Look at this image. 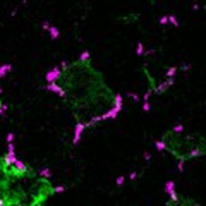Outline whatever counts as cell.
Wrapping results in <instances>:
<instances>
[{
	"instance_id": "obj_15",
	"label": "cell",
	"mask_w": 206,
	"mask_h": 206,
	"mask_svg": "<svg viewBox=\"0 0 206 206\" xmlns=\"http://www.w3.org/2000/svg\"><path fill=\"white\" fill-rule=\"evenodd\" d=\"M125 180H127L125 175H119L117 179H115V186H117V187H122V186L125 184Z\"/></svg>"
},
{
	"instance_id": "obj_12",
	"label": "cell",
	"mask_w": 206,
	"mask_h": 206,
	"mask_svg": "<svg viewBox=\"0 0 206 206\" xmlns=\"http://www.w3.org/2000/svg\"><path fill=\"white\" fill-rule=\"evenodd\" d=\"M167 24L173 26V28H180L179 19H177V16H173V14H167Z\"/></svg>"
},
{
	"instance_id": "obj_21",
	"label": "cell",
	"mask_w": 206,
	"mask_h": 206,
	"mask_svg": "<svg viewBox=\"0 0 206 206\" xmlns=\"http://www.w3.org/2000/svg\"><path fill=\"white\" fill-rule=\"evenodd\" d=\"M139 17V14H129V16H125V17H122V19H127L125 22H132V19H137Z\"/></svg>"
},
{
	"instance_id": "obj_2",
	"label": "cell",
	"mask_w": 206,
	"mask_h": 206,
	"mask_svg": "<svg viewBox=\"0 0 206 206\" xmlns=\"http://www.w3.org/2000/svg\"><path fill=\"white\" fill-rule=\"evenodd\" d=\"M84 132H86V125L83 122H76V125H74V136H72V146H77V144L81 143Z\"/></svg>"
},
{
	"instance_id": "obj_3",
	"label": "cell",
	"mask_w": 206,
	"mask_h": 206,
	"mask_svg": "<svg viewBox=\"0 0 206 206\" xmlns=\"http://www.w3.org/2000/svg\"><path fill=\"white\" fill-rule=\"evenodd\" d=\"M165 192H167V196L170 198L168 203H177V201L180 199L179 194H177L175 182H173V180H167V182H165Z\"/></svg>"
},
{
	"instance_id": "obj_28",
	"label": "cell",
	"mask_w": 206,
	"mask_h": 206,
	"mask_svg": "<svg viewBox=\"0 0 206 206\" xmlns=\"http://www.w3.org/2000/svg\"><path fill=\"white\" fill-rule=\"evenodd\" d=\"M2 93H4V89H2V86H0V95H2Z\"/></svg>"
},
{
	"instance_id": "obj_26",
	"label": "cell",
	"mask_w": 206,
	"mask_h": 206,
	"mask_svg": "<svg viewBox=\"0 0 206 206\" xmlns=\"http://www.w3.org/2000/svg\"><path fill=\"white\" fill-rule=\"evenodd\" d=\"M144 160H146V162H150V160H151V154L148 153V151H144Z\"/></svg>"
},
{
	"instance_id": "obj_16",
	"label": "cell",
	"mask_w": 206,
	"mask_h": 206,
	"mask_svg": "<svg viewBox=\"0 0 206 206\" xmlns=\"http://www.w3.org/2000/svg\"><path fill=\"white\" fill-rule=\"evenodd\" d=\"M67 191V186H53V194H62Z\"/></svg>"
},
{
	"instance_id": "obj_25",
	"label": "cell",
	"mask_w": 206,
	"mask_h": 206,
	"mask_svg": "<svg viewBox=\"0 0 206 206\" xmlns=\"http://www.w3.org/2000/svg\"><path fill=\"white\" fill-rule=\"evenodd\" d=\"M158 24H160V26H167V16H162V17H158Z\"/></svg>"
},
{
	"instance_id": "obj_13",
	"label": "cell",
	"mask_w": 206,
	"mask_h": 206,
	"mask_svg": "<svg viewBox=\"0 0 206 206\" xmlns=\"http://www.w3.org/2000/svg\"><path fill=\"white\" fill-rule=\"evenodd\" d=\"M36 173H38V177H41V179H52V175H53V173H52V170H50V168H47V167L40 168Z\"/></svg>"
},
{
	"instance_id": "obj_10",
	"label": "cell",
	"mask_w": 206,
	"mask_h": 206,
	"mask_svg": "<svg viewBox=\"0 0 206 206\" xmlns=\"http://www.w3.org/2000/svg\"><path fill=\"white\" fill-rule=\"evenodd\" d=\"M77 62H83V64L91 62V52H89V50L81 52V53H79V57H77Z\"/></svg>"
},
{
	"instance_id": "obj_30",
	"label": "cell",
	"mask_w": 206,
	"mask_h": 206,
	"mask_svg": "<svg viewBox=\"0 0 206 206\" xmlns=\"http://www.w3.org/2000/svg\"><path fill=\"white\" fill-rule=\"evenodd\" d=\"M83 2H86V0H83Z\"/></svg>"
},
{
	"instance_id": "obj_22",
	"label": "cell",
	"mask_w": 206,
	"mask_h": 206,
	"mask_svg": "<svg viewBox=\"0 0 206 206\" xmlns=\"http://www.w3.org/2000/svg\"><path fill=\"white\" fill-rule=\"evenodd\" d=\"M9 110V105L7 103H4V105H2V107H0V117H4L5 115V112Z\"/></svg>"
},
{
	"instance_id": "obj_24",
	"label": "cell",
	"mask_w": 206,
	"mask_h": 206,
	"mask_svg": "<svg viewBox=\"0 0 206 206\" xmlns=\"http://www.w3.org/2000/svg\"><path fill=\"white\" fill-rule=\"evenodd\" d=\"M50 22H48V21H43V22H41V24H40V28H41V29H43V31H48V28H50Z\"/></svg>"
},
{
	"instance_id": "obj_4",
	"label": "cell",
	"mask_w": 206,
	"mask_h": 206,
	"mask_svg": "<svg viewBox=\"0 0 206 206\" xmlns=\"http://www.w3.org/2000/svg\"><path fill=\"white\" fill-rule=\"evenodd\" d=\"M60 74H62L60 67L55 65V67H52V69L45 74V79H47V83H57L59 81V77H60Z\"/></svg>"
},
{
	"instance_id": "obj_6",
	"label": "cell",
	"mask_w": 206,
	"mask_h": 206,
	"mask_svg": "<svg viewBox=\"0 0 206 206\" xmlns=\"http://www.w3.org/2000/svg\"><path fill=\"white\" fill-rule=\"evenodd\" d=\"M153 53H156V50H146V47H144L143 41H137V43H136V55H137V57L153 55Z\"/></svg>"
},
{
	"instance_id": "obj_19",
	"label": "cell",
	"mask_w": 206,
	"mask_h": 206,
	"mask_svg": "<svg viewBox=\"0 0 206 206\" xmlns=\"http://www.w3.org/2000/svg\"><path fill=\"white\" fill-rule=\"evenodd\" d=\"M125 96H127V98H132L134 101H139V100H141L137 93H131V91H129V93H125Z\"/></svg>"
},
{
	"instance_id": "obj_14",
	"label": "cell",
	"mask_w": 206,
	"mask_h": 206,
	"mask_svg": "<svg viewBox=\"0 0 206 206\" xmlns=\"http://www.w3.org/2000/svg\"><path fill=\"white\" fill-rule=\"evenodd\" d=\"M154 150L160 151V153H162V151H165V150H167L165 141H163V139H156V141H154Z\"/></svg>"
},
{
	"instance_id": "obj_29",
	"label": "cell",
	"mask_w": 206,
	"mask_h": 206,
	"mask_svg": "<svg viewBox=\"0 0 206 206\" xmlns=\"http://www.w3.org/2000/svg\"><path fill=\"white\" fill-rule=\"evenodd\" d=\"M16 206H24V204H16Z\"/></svg>"
},
{
	"instance_id": "obj_20",
	"label": "cell",
	"mask_w": 206,
	"mask_h": 206,
	"mask_svg": "<svg viewBox=\"0 0 206 206\" xmlns=\"http://www.w3.org/2000/svg\"><path fill=\"white\" fill-rule=\"evenodd\" d=\"M191 69H192V64H182V65H179V70H184V72H187Z\"/></svg>"
},
{
	"instance_id": "obj_9",
	"label": "cell",
	"mask_w": 206,
	"mask_h": 206,
	"mask_svg": "<svg viewBox=\"0 0 206 206\" xmlns=\"http://www.w3.org/2000/svg\"><path fill=\"white\" fill-rule=\"evenodd\" d=\"M47 33H48V36H50V40H53V41H55V40H59V38H60V29L57 28V26H53V24H52L50 28H48V31H47Z\"/></svg>"
},
{
	"instance_id": "obj_23",
	"label": "cell",
	"mask_w": 206,
	"mask_h": 206,
	"mask_svg": "<svg viewBox=\"0 0 206 206\" xmlns=\"http://www.w3.org/2000/svg\"><path fill=\"white\" fill-rule=\"evenodd\" d=\"M137 177H139V172H131V173L127 175V179H129V180H136Z\"/></svg>"
},
{
	"instance_id": "obj_5",
	"label": "cell",
	"mask_w": 206,
	"mask_h": 206,
	"mask_svg": "<svg viewBox=\"0 0 206 206\" xmlns=\"http://www.w3.org/2000/svg\"><path fill=\"white\" fill-rule=\"evenodd\" d=\"M43 89H47L48 93H53V95L60 96V98L64 100V89L60 88V84H59V83H47Z\"/></svg>"
},
{
	"instance_id": "obj_8",
	"label": "cell",
	"mask_w": 206,
	"mask_h": 206,
	"mask_svg": "<svg viewBox=\"0 0 206 206\" xmlns=\"http://www.w3.org/2000/svg\"><path fill=\"white\" fill-rule=\"evenodd\" d=\"M177 72H179V65H170L165 69V79H173L175 81V77H177Z\"/></svg>"
},
{
	"instance_id": "obj_7",
	"label": "cell",
	"mask_w": 206,
	"mask_h": 206,
	"mask_svg": "<svg viewBox=\"0 0 206 206\" xmlns=\"http://www.w3.org/2000/svg\"><path fill=\"white\" fill-rule=\"evenodd\" d=\"M12 70H14V64H12V62L2 64V65H0V79H5Z\"/></svg>"
},
{
	"instance_id": "obj_17",
	"label": "cell",
	"mask_w": 206,
	"mask_h": 206,
	"mask_svg": "<svg viewBox=\"0 0 206 206\" xmlns=\"http://www.w3.org/2000/svg\"><path fill=\"white\" fill-rule=\"evenodd\" d=\"M5 143H7V144L16 143V134H14V132H9L7 136H5Z\"/></svg>"
},
{
	"instance_id": "obj_18",
	"label": "cell",
	"mask_w": 206,
	"mask_h": 206,
	"mask_svg": "<svg viewBox=\"0 0 206 206\" xmlns=\"http://www.w3.org/2000/svg\"><path fill=\"white\" fill-rule=\"evenodd\" d=\"M141 108H143L144 114H150V112H151V103L150 101H143V107H141Z\"/></svg>"
},
{
	"instance_id": "obj_1",
	"label": "cell",
	"mask_w": 206,
	"mask_h": 206,
	"mask_svg": "<svg viewBox=\"0 0 206 206\" xmlns=\"http://www.w3.org/2000/svg\"><path fill=\"white\" fill-rule=\"evenodd\" d=\"M57 83L64 89V101L72 108L76 122H83L86 129H91L100 122L110 120L115 93L91 62H70Z\"/></svg>"
},
{
	"instance_id": "obj_27",
	"label": "cell",
	"mask_w": 206,
	"mask_h": 206,
	"mask_svg": "<svg viewBox=\"0 0 206 206\" xmlns=\"http://www.w3.org/2000/svg\"><path fill=\"white\" fill-rule=\"evenodd\" d=\"M192 11H194V12L199 11V4H194V5H192Z\"/></svg>"
},
{
	"instance_id": "obj_11",
	"label": "cell",
	"mask_w": 206,
	"mask_h": 206,
	"mask_svg": "<svg viewBox=\"0 0 206 206\" xmlns=\"http://www.w3.org/2000/svg\"><path fill=\"white\" fill-rule=\"evenodd\" d=\"M170 132L172 134H184L186 132V125L182 124V122H177V124L170 129Z\"/></svg>"
},
{
	"instance_id": "obj_31",
	"label": "cell",
	"mask_w": 206,
	"mask_h": 206,
	"mask_svg": "<svg viewBox=\"0 0 206 206\" xmlns=\"http://www.w3.org/2000/svg\"><path fill=\"white\" fill-rule=\"evenodd\" d=\"M0 206H2V203H0Z\"/></svg>"
}]
</instances>
